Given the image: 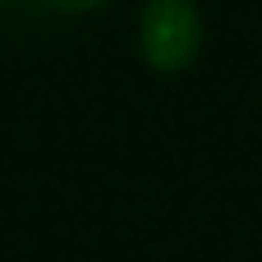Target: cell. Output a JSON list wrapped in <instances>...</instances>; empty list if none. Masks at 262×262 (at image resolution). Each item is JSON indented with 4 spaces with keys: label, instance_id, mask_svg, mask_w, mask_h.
Wrapping results in <instances>:
<instances>
[{
    "label": "cell",
    "instance_id": "1",
    "mask_svg": "<svg viewBox=\"0 0 262 262\" xmlns=\"http://www.w3.org/2000/svg\"><path fill=\"white\" fill-rule=\"evenodd\" d=\"M134 46L143 69L175 78L189 74L207 46V18L198 0H143L134 14Z\"/></svg>",
    "mask_w": 262,
    "mask_h": 262
},
{
    "label": "cell",
    "instance_id": "2",
    "mask_svg": "<svg viewBox=\"0 0 262 262\" xmlns=\"http://www.w3.org/2000/svg\"><path fill=\"white\" fill-rule=\"evenodd\" d=\"M41 9H51V14H97V9H106L111 0H37Z\"/></svg>",
    "mask_w": 262,
    "mask_h": 262
},
{
    "label": "cell",
    "instance_id": "3",
    "mask_svg": "<svg viewBox=\"0 0 262 262\" xmlns=\"http://www.w3.org/2000/svg\"><path fill=\"white\" fill-rule=\"evenodd\" d=\"M0 5H5V0H0Z\"/></svg>",
    "mask_w": 262,
    "mask_h": 262
}]
</instances>
